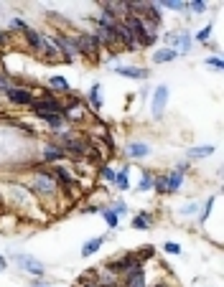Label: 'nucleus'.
<instances>
[{
  "label": "nucleus",
  "instance_id": "f257e3e1",
  "mask_svg": "<svg viewBox=\"0 0 224 287\" xmlns=\"http://www.w3.org/2000/svg\"><path fill=\"white\" fill-rule=\"evenodd\" d=\"M125 26L130 28L133 38L138 41V49L140 46H151L153 41H156V28L148 23V21H143L140 16H125Z\"/></svg>",
  "mask_w": 224,
  "mask_h": 287
},
{
  "label": "nucleus",
  "instance_id": "f03ea898",
  "mask_svg": "<svg viewBox=\"0 0 224 287\" xmlns=\"http://www.w3.org/2000/svg\"><path fill=\"white\" fill-rule=\"evenodd\" d=\"M166 46L176 54H186L191 49V33L189 31H171L166 33Z\"/></svg>",
  "mask_w": 224,
  "mask_h": 287
},
{
  "label": "nucleus",
  "instance_id": "7ed1b4c3",
  "mask_svg": "<svg viewBox=\"0 0 224 287\" xmlns=\"http://www.w3.org/2000/svg\"><path fill=\"white\" fill-rule=\"evenodd\" d=\"M33 112L36 114H59V117H64L66 114V107L61 104V102H56V99H33Z\"/></svg>",
  "mask_w": 224,
  "mask_h": 287
},
{
  "label": "nucleus",
  "instance_id": "20e7f679",
  "mask_svg": "<svg viewBox=\"0 0 224 287\" xmlns=\"http://www.w3.org/2000/svg\"><path fill=\"white\" fill-rule=\"evenodd\" d=\"M74 46H77V54H84V56H94L97 51H99V41H97V36H89V33H84V36H79V38H74Z\"/></svg>",
  "mask_w": 224,
  "mask_h": 287
},
{
  "label": "nucleus",
  "instance_id": "39448f33",
  "mask_svg": "<svg viewBox=\"0 0 224 287\" xmlns=\"http://www.w3.org/2000/svg\"><path fill=\"white\" fill-rule=\"evenodd\" d=\"M16 262H18L28 274H33V277H44V272H46L44 262L36 259V257H31V254H16Z\"/></svg>",
  "mask_w": 224,
  "mask_h": 287
},
{
  "label": "nucleus",
  "instance_id": "423d86ee",
  "mask_svg": "<svg viewBox=\"0 0 224 287\" xmlns=\"http://www.w3.org/2000/svg\"><path fill=\"white\" fill-rule=\"evenodd\" d=\"M138 264H140V259H138L135 254H123V257L112 259V262L107 264V272L120 274V272H130V269H133V267H138Z\"/></svg>",
  "mask_w": 224,
  "mask_h": 287
},
{
  "label": "nucleus",
  "instance_id": "0eeeda50",
  "mask_svg": "<svg viewBox=\"0 0 224 287\" xmlns=\"http://www.w3.org/2000/svg\"><path fill=\"white\" fill-rule=\"evenodd\" d=\"M33 188L39 191V193H44V196H51V193H56V181H54V176L51 173H46V171H36V183H33Z\"/></svg>",
  "mask_w": 224,
  "mask_h": 287
},
{
  "label": "nucleus",
  "instance_id": "6e6552de",
  "mask_svg": "<svg viewBox=\"0 0 224 287\" xmlns=\"http://www.w3.org/2000/svg\"><path fill=\"white\" fill-rule=\"evenodd\" d=\"M186 171H189V166H186V163H181V166H176V171H173V173H168V176L163 178V193H166V191H168V193L178 191V186H181V181H183Z\"/></svg>",
  "mask_w": 224,
  "mask_h": 287
},
{
  "label": "nucleus",
  "instance_id": "1a4fd4ad",
  "mask_svg": "<svg viewBox=\"0 0 224 287\" xmlns=\"http://www.w3.org/2000/svg\"><path fill=\"white\" fill-rule=\"evenodd\" d=\"M112 28H115V36H118V44H125L130 51H135L138 49V41L133 38V33H130V28L125 26V23H115V26H112Z\"/></svg>",
  "mask_w": 224,
  "mask_h": 287
},
{
  "label": "nucleus",
  "instance_id": "9d476101",
  "mask_svg": "<svg viewBox=\"0 0 224 287\" xmlns=\"http://www.w3.org/2000/svg\"><path fill=\"white\" fill-rule=\"evenodd\" d=\"M56 49L61 51V56L66 59V61H71L74 56H77V46H74V38H69V36H56Z\"/></svg>",
  "mask_w": 224,
  "mask_h": 287
},
{
  "label": "nucleus",
  "instance_id": "9b49d317",
  "mask_svg": "<svg viewBox=\"0 0 224 287\" xmlns=\"http://www.w3.org/2000/svg\"><path fill=\"white\" fill-rule=\"evenodd\" d=\"M64 153H71V155H84L89 148H87V142L84 140H79V137H71V135H64V148H61Z\"/></svg>",
  "mask_w": 224,
  "mask_h": 287
},
{
  "label": "nucleus",
  "instance_id": "f8f14e48",
  "mask_svg": "<svg viewBox=\"0 0 224 287\" xmlns=\"http://www.w3.org/2000/svg\"><path fill=\"white\" fill-rule=\"evenodd\" d=\"M6 94H8V99H11L13 104H21V107H26V104H33V97H31V92H26V89L8 87V89H6Z\"/></svg>",
  "mask_w": 224,
  "mask_h": 287
},
{
  "label": "nucleus",
  "instance_id": "ddd939ff",
  "mask_svg": "<svg viewBox=\"0 0 224 287\" xmlns=\"http://www.w3.org/2000/svg\"><path fill=\"white\" fill-rule=\"evenodd\" d=\"M125 287H145L143 264H138V267H133L130 272H125Z\"/></svg>",
  "mask_w": 224,
  "mask_h": 287
},
{
  "label": "nucleus",
  "instance_id": "4468645a",
  "mask_svg": "<svg viewBox=\"0 0 224 287\" xmlns=\"http://www.w3.org/2000/svg\"><path fill=\"white\" fill-rule=\"evenodd\" d=\"M166 102H168V89H166V87H158V89H156V97H153V114H156V117L163 114Z\"/></svg>",
  "mask_w": 224,
  "mask_h": 287
},
{
  "label": "nucleus",
  "instance_id": "2eb2a0df",
  "mask_svg": "<svg viewBox=\"0 0 224 287\" xmlns=\"http://www.w3.org/2000/svg\"><path fill=\"white\" fill-rule=\"evenodd\" d=\"M97 41H99V44L104 41V44H109V46H118V36H115V28H112V26H102V23H99V31H97Z\"/></svg>",
  "mask_w": 224,
  "mask_h": 287
},
{
  "label": "nucleus",
  "instance_id": "dca6fc26",
  "mask_svg": "<svg viewBox=\"0 0 224 287\" xmlns=\"http://www.w3.org/2000/svg\"><path fill=\"white\" fill-rule=\"evenodd\" d=\"M125 153H128L130 158H145L148 153H151V148H148L145 142H130V145L125 148Z\"/></svg>",
  "mask_w": 224,
  "mask_h": 287
},
{
  "label": "nucleus",
  "instance_id": "f3484780",
  "mask_svg": "<svg viewBox=\"0 0 224 287\" xmlns=\"http://www.w3.org/2000/svg\"><path fill=\"white\" fill-rule=\"evenodd\" d=\"M115 71L123 76H130V79H145L148 76L145 69H133V66H115Z\"/></svg>",
  "mask_w": 224,
  "mask_h": 287
},
{
  "label": "nucleus",
  "instance_id": "a211bd4d",
  "mask_svg": "<svg viewBox=\"0 0 224 287\" xmlns=\"http://www.w3.org/2000/svg\"><path fill=\"white\" fill-rule=\"evenodd\" d=\"M23 33H26L28 46H31V49H36V51H41V41H44V36H39V33H36V31H31V28H26Z\"/></svg>",
  "mask_w": 224,
  "mask_h": 287
},
{
  "label": "nucleus",
  "instance_id": "6ab92c4d",
  "mask_svg": "<svg viewBox=\"0 0 224 287\" xmlns=\"http://www.w3.org/2000/svg\"><path fill=\"white\" fill-rule=\"evenodd\" d=\"M176 56H178L176 51H171V49H161V51L153 54V61H156V64H166V61H173Z\"/></svg>",
  "mask_w": 224,
  "mask_h": 287
},
{
  "label": "nucleus",
  "instance_id": "aec40b11",
  "mask_svg": "<svg viewBox=\"0 0 224 287\" xmlns=\"http://www.w3.org/2000/svg\"><path fill=\"white\" fill-rule=\"evenodd\" d=\"M102 241H104L102 236H97V239L87 241V244H84V249H82V257H92V254H94V252H97V249L102 247Z\"/></svg>",
  "mask_w": 224,
  "mask_h": 287
},
{
  "label": "nucleus",
  "instance_id": "412c9836",
  "mask_svg": "<svg viewBox=\"0 0 224 287\" xmlns=\"http://www.w3.org/2000/svg\"><path fill=\"white\" fill-rule=\"evenodd\" d=\"M151 224H153V216H151V214H138V216L133 219V226H135V229H148Z\"/></svg>",
  "mask_w": 224,
  "mask_h": 287
},
{
  "label": "nucleus",
  "instance_id": "4be33fe9",
  "mask_svg": "<svg viewBox=\"0 0 224 287\" xmlns=\"http://www.w3.org/2000/svg\"><path fill=\"white\" fill-rule=\"evenodd\" d=\"M66 153L61 150V148H56V145H46V150H44V158L46 160H61Z\"/></svg>",
  "mask_w": 224,
  "mask_h": 287
},
{
  "label": "nucleus",
  "instance_id": "5701e85b",
  "mask_svg": "<svg viewBox=\"0 0 224 287\" xmlns=\"http://www.w3.org/2000/svg\"><path fill=\"white\" fill-rule=\"evenodd\" d=\"M46 125H51L54 130H61V125H64V117H59V114H39Z\"/></svg>",
  "mask_w": 224,
  "mask_h": 287
},
{
  "label": "nucleus",
  "instance_id": "b1692460",
  "mask_svg": "<svg viewBox=\"0 0 224 287\" xmlns=\"http://www.w3.org/2000/svg\"><path fill=\"white\" fill-rule=\"evenodd\" d=\"M49 84H51L56 92H69V81H66L64 76H51V79H49Z\"/></svg>",
  "mask_w": 224,
  "mask_h": 287
},
{
  "label": "nucleus",
  "instance_id": "393cba45",
  "mask_svg": "<svg viewBox=\"0 0 224 287\" xmlns=\"http://www.w3.org/2000/svg\"><path fill=\"white\" fill-rule=\"evenodd\" d=\"M211 153H214L211 145H199V148L189 150V158H206V155H211Z\"/></svg>",
  "mask_w": 224,
  "mask_h": 287
},
{
  "label": "nucleus",
  "instance_id": "a878e982",
  "mask_svg": "<svg viewBox=\"0 0 224 287\" xmlns=\"http://www.w3.org/2000/svg\"><path fill=\"white\" fill-rule=\"evenodd\" d=\"M115 183H118V188H120V191H128V188H130V181H128V168H125V171H120V173L115 176Z\"/></svg>",
  "mask_w": 224,
  "mask_h": 287
},
{
  "label": "nucleus",
  "instance_id": "bb28decb",
  "mask_svg": "<svg viewBox=\"0 0 224 287\" xmlns=\"http://www.w3.org/2000/svg\"><path fill=\"white\" fill-rule=\"evenodd\" d=\"M156 6H163V8H171V11H183L186 8L183 0H163V3H156Z\"/></svg>",
  "mask_w": 224,
  "mask_h": 287
},
{
  "label": "nucleus",
  "instance_id": "cd10ccee",
  "mask_svg": "<svg viewBox=\"0 0 224 287\" xmlns=\"http://www.w3.org/2000/svg\"><path fill=\"white\" fill-rule=\"evenodd\" d=\"M138 188H140V191H151V188H153V176H151V173H143Z\"/></svg>",
  "mask_w": 224,
  "mask_h": 287
},
{
  "label": "nucleus",
  "instance_id": "c85d7f7f",
  "mask_svg": "<svg viewBox=\"0 0 224 287\" xmlns=\"http://www.w3.org/2000/svg\"><path fill=\"white\" fill-rule=\"evenodd\" d=\"M102 216H104V221H107V224H109L112 229L118 226V214L112 211V209H104V211H102Z\"/></svg>",
  "mask_w": 224,
  "mask_h": 287
},
{
  "label": "nucleus",
  "instance_id": "c756f323",
  "mask_svg": "<svg viewBox=\"0 0 224 287\" xmlns=\"http://www.w3.org/2000/svg\"><path fill=\"white\" fill-rule=\"evenodd\" d=\"M54 176H56L59 181H64V183H74V181H71V173H69L66 168H54Z\"/></svg>",
  "mask_w": 224,
  "mask_h": 287
},
{
  "label": "nucleus",
  "instance_id": "7c9ffc66",
  "mask_svg": "<svg viewBox=\"0 0 224 287\" xmlns=\"http://www.w3.org/2000/svg\"><path fill=\"white\" fill-rule=\"evenodd\" d=\"M89 102H92L94 109H99V84L92 87V92H89Z\"/></svg>",
  "mask_w": 224,
  "mask_h": 287
},
{
  "label": "nucleus",
  "instance_id": "2f4dec72",
  "mask_svg": "<svg viewBox=\"0 0 224 287\" xmlns=\"http://www.w3.org/2000/svg\"><path fill=\"white\" fill-rule=\"evenodd\" d=\"M186 6H191L194 13H204L206 11V3H201V0H194V3H186Z\"/></svg>",
  "mask_w": 224,
  "mask_h": 287
},
{
  "label": "nucleus",
  "instance_id": "473e14b6",
  "mask_svg": "<svg viewBox=\"0 0 224 287\" xmlns=\"http://www.w3.org/2000/svg\"><path fill=\"white\" fill-rule=\"evenodd\" d=\"M163 249H166L168 254H181V247H178V244H176V241H168V244H166V247H163Z\"/></svg>",
  "mask_w": 224,
  "mask_h": 287
},
{
  "label": "nucleus",
  "instance_id": "72a5a7b5",
  "mask_svg": "<svg viewBox=\"0 0 224 287\" xmlns=\"http://www.w3.org/2000/svg\"><path fill=\"white\" fill-rule=\"evenodd\" d=\"M11 28H13V31H26L28 26H26V21H21V18H13V21H11Z\"/></svg>",
  "mask_w": 224,
  "mask_h": 287
},
{
  "label": "nucleus",
  "instance_id": "f704fd0d",
  "mask_svg": "<svg viewBox=\"0 0 224 287\" xmlns=\"http://www.w3.org/2000/svg\"><path fill=\"white\" fill-rule=\"evenodd\" d=\"M211 203H214V198H209V201H206V203H204V211H201V214H199V221H204V219H206V216H209V209H211Z\"/></svg>",
  "mask_w": 224,
  "mask_h": 287
},
{
  "label": "nucleus",
  "instance_id": "c9c22d12",
  "mask_svg": "<svg viewBox=\"0 0 224 287\" xmlns=\"http://www.w3.org/2000/svg\"><path fill=\"white\" fill-rule=\"evenodd\" d=\"M115 176H118V173L112 171V168H102V178H104V181H115Z\"/></svg>",
  "mask_w": 224,
  "mask_h": 287
},
{
  "label": "nucleus",
  "instance_id": "e433bc0d",
  "mask_svg": "<svg viewBox=\"0 0 224 287\" xmlns=\"http://www.w3.org/2000/svg\"><path fill=\"white\" fill-rule=\"evenodd\" d=\"M148 257H153V247H143V249H140V257H138V259H148Z\"/></svg>",
  "mask_w": 224,
  "mask_h": 287
},
{
  "label": "nucleus",
  "instance_id": "4c0bfd02",
  "mask_svg": "<svg viewBox=\"0 0 224 287\" xmlns=\"http://www.w3.org/2000/svg\"><path fill=\"white\" fill-rule=\"evenodd\" d=\"M209 33H211V26H206V28H201L196 38H199V41H206V38H209Z\"/></svg>",
  "mask_w": 224,
  "mask_h": 287
},
{
  "label": "nucleus",
  "instance_id": "58836bf2",
  "mask_svg": "<svg viewBox=\"0 0 224 287\" xmlns=\"http://www.w3.org/2000/svg\"><path fill=\"white\" fill-rule=\"evenodd\" d=\"M206 64H209V66H211V69H216V71H219V69H221V59H216V56H214V59H209V61H206Z\"/></svg>",
  "mask_w": 224,
  "mask_h": 287
},
{
  "label": "nucleus",
  "instance_id": "ea45409f",
  "mask_svg": "<svg viewBox=\"0 0 224 287\" xmlns=\"http://www.w3.org/2000/svg\"><path fill=\"white\" fill-rule=\"evenodd\" d=\"M112 211H115V214H125L128 206H125V203H115V209H112Z\"/></svg>",
  "mask_w": 224,
  "mask_h": 287
},
{
  "label": "nucleus",
  "instance_id": "a19ab883",
  "mask_svg": "<svg viewBox=\"0 0 224 287\" xmlns=\"http://www.w3.org/2000/svg\"><path fill=\"white\" fill-rule=\"evenodd\" d=\"M6 41H8V33H3V31H0V46H3Z\"/></svg>",
  "mask_w": 224,
  "mask_h": 287
},
{
  "label": "nucleus",
  "instance_id": "79ce46f5",
  "mask_svg": "<svg viewBox=\"0 0 224 287\" xmlns=\"http://www.w3.org/2000/svg\"><path fill=\"white\" fill-rule=\"evenodd\" d=\"M6 267H8V262H6L3 257H0V272H6Z\"/></svg>",
  "mask_w": 224,
  "mask_h": 287
},
{
  "label": "nucleus",
  "instance_id": "37998d69",
  "mask_svg": "<svg viewBox=\"0 0 224 287\" xmlns=\"http://www.w3.org/2000/svg\"><path fill=\"white\" fill-rule=\"evenodd\" d=\"M84 287H102V284H94V282H92V284H84Z\"/></svg>",
  "mask_w": 224,
  "mask_h": 287
},
{
  "label": "nucleus",
  "instance_id": "c03bdc74",
  "mask_svg": "<svg viewBox=\"0 0 224 287\" xmlns=\"http://www.w3.org/2000/svg\"><path fill=\"white\" fill-rule=\"evenodd\" d=\"M158 287H166V284H158Z\"/></svg>",
  "mask_w": 224,
  "mask_h": 287
}]
</instances>
